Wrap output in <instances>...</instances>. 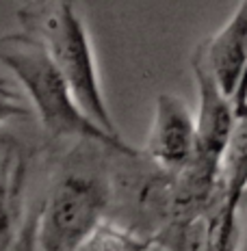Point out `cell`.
<instances>
[{
    "label": "cell",
    "mask_w": 247,
    "mask_h": 251,
    "mask_svg": "<svg viewBox=\"0 0 247 251\" xmlns=\"http://www.w3.org/2000/svg\"><path fill=\"white\" fill-rule=\"evenodd\" d=\"M0 65L13 72L26 98L33 102L44 130L52 139L76 137L115 150L128 158L141 156L139 150H133L124 139L104 132L78 108L65 78L37 37L24 30L0 37Z\"/></svg>",
    "instance_id": "cell-1"
},
{
    "label": "cell",
    "mask_w": 247,
    "mask_h": 251,
    "mask_svg": "<svg viewBox=\"0 0 247 251\" xmlns=\"http://www.w3.org/2000/svg\"><path fill=\"white\" fill-rule=\"evenodd\" d=\"M22 30L37 37L48 50L52 63L65 78L74 102L98 128L111 137H119L111 113L107 108L100 87V76L93 50L89 44L82 20L72 2H41L26 4L18 11Z\"/></svg>",
    "instance_id": "cell-2"
},
{
    "label": "cell",
    "mask_w": 247,
    "mask_h": 251,
    "mask_svg": "<svg viewBox=\"0 0 247 251\" xmlns=\"http://www.w3.org/2000/svg\"><path fill=\"white\" fill-rule=\"evenodd\" d=\"M111 184L96 174L70 171L50 186L46 200L22 226L13 251H81L102 226Z\"/></svg>",
    "instance_id": "cell-3"
},
{
    "label": "cell",
    "mask_w": 247,
    "mask_h": 251,
    "mask_svg": "<svg viewBox=\"0 0 247 251\" xmlns=\"http://www.w3.org/2000/svg\"><path fill=\"white\" fill-rule=\"evenodd\" d=\"M221 91L232 100L236 119L247 115V2H241L219 33L197 46Z\"/></svg>",
    "instance_id": "cell-4"
},
{
    "label": "cell",
    "mask_w": 247,
    "mask_h": 251,
    "mask_svg": "<svg viewBox=\"0 0 247 251\" xmlns=\"http://www.w3.org/2000/svg\"><path fill=\"white\" fill-rule=\"evenodd\" d=\"M197 151L195 117L180 98L161 93L154 108V122L145 143V156L161 171L173 174L191 163Z\"/></svg>",
    "instance_id": "cell-5"
},
{
    "label": "cell",
    "mask_w": 247,
    "mask_h": 251,
    "mask_svg": "<svg viewBox=\"0 0 247 251\" xmlns=\"http://www.w3.org/2000/svg\"><path fill=\"white\" fill-rule=\"evenodd\" d=\"M193 76H195L199 106H197V151L210 156V158H223V151L228 148V141L232 137L236 126L234 104L217 85L215 76L210 74L202 50H195L191 61Z\"/></svg>",
    "instance_id": "cell-6"
},
{
    "label": "cell",
    "mask_w": 247,
    "mask_h": 251,
    "mask_svg": "<svg viewBox=\"0 0 247 251\" xmlns=\"http://www.w3.org/2000/svg\"><path fill=\"white\" fill-rule=\"evenodd\" d=\"M28 151L18 139L0 134V251H13L22 232Z\"/></svg>",
    "instance_id": "cell-7"
},
{
    "label": "cell",
    "mask_w": 247,
    "mask_h": 251,
    "mask_svg": "<svg viewBox=\"0 0 247 251\" xmlns=\"http://www.w3.org/2000/svg\"><path fill=\"white\" fill-rule=\"evenodd\" d=\"M221 184L225 208L241 212L247 193V115L236 119L232 137L221 158Z\"/></svg>",
    "instance_id": "cell-8"
},
{
    "label": "cell",
    "mask_w": 247,
    "mask_h": 251,
    "mask_svg": "<svg viewBox=\"0 0 247 251\" xmlns=\"http://www.w3.org/2000/svg\"><path fill=\"white\" fill-rule=\"evenodd\" d=\"M150 240L133 229L117 227L113 223H102L91 238L82 245L81 251H139Z\"/></svg>",
    "instance_id": "cell-9"
},
{
    "label": "cell",
    "mask_w": 247,
    "mask_h": 251,
    "mask_svg": "<svg viewBox=\"0 0 247 251\" xmlns=\"http://www.w3.org/2000/svg\"><path fill=\"white\" fill-rule=\"evenodd\" d=\"M26 93L20 82L9 80L0 74V124L11 119H28L30 108L26 106Z\"/></svg>",
    "instance_id": "cell-10"
},
{
    "label": "cell",
    "mask_w": 247,
    "mask_h": 251,
    "mask_svg": "<svg viewBox=\"0 0 247 251\" xmlns=\"http://www.w3.org/2000/svg\"><path fill=\"white\" fill-rule=\"evenodd\" d=\"M139 251H165V249L159 247L156 243H152V240H150V243H148V245H143V247H141Z\"/></svg>",
    "instance_id": "cell-11"
}]
</instances>
